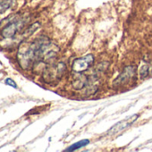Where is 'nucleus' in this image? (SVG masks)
Returning a JSON list of instances; mask_svg holds the SVG:
<instances>
[{
	"label": "nucleus",
	"instance_id": "obj_1",
	"mask_svg": "<svg viewBox=\"0 0 152 152\" xmlns=\"http://www.w3.org/2000/svg\"><path fill=\"white\" fill-rule=\"evenodd\" d=\"M56 51L51 48V42L46 37L35 39L33 42H23L20 45L17 58L22 68L29 69L40 61H52Z\"/></svg>",
	"mask_w": 152,
	"mask_h": 152
},
{
	"label": "nucleus",
	"instance_id": "obj_2",
	"mask_svg": "<svg viewBox=\"0 0 152 152\" xmlns=\"http://www.w3.org/2000/svg\"><path fill=\"white\" fill-rule=\"evenodd\" d=\"M65 70L66 66L63 63H59L56 64H53L46 68L43 73V77L47 83H54L61 79Z\"/></svg>",
	"mask_w": 152,
	"mask_h": 152
},
{
	"label": "nucleus",
	"instance_id": "obj_3",
	"mask_svg": "<svg viewBox=\"0 0 152 152\" xmlns=\"http://www.w3.org/2000/svg\"><path fill=\"white\" fill-rule=\"evenodd\" d=\"M94 63V56L93 55L90 54L83 57L75 59L72 64V69L75 72H83L89 69Z\"/></svg>",
	"mask_w": 152,
	"mask_h": 152
},
{
	"label": "nucleus",
	"instance_id": "obj_4",
	"mask_svg": "<svg viewBox=\"0 0 152 152\" xmlns=\"http://www.w3.org/2000/svg\"><path fill=\"white\" fill-rule=\"evenodd\" d=\"M24 18H16L10 23H8L2 31V36L4 38H12L14 37L16 32L22 29L25 23Z\"/></svg>",
	"mask_w": 152,
	"mask_h": 152
},
{
	"label": "nucleus",
	"instance_id": "obj_5",
	"mask_svg": "<svg viewBox=\"0 0 152 152\" xmlns=\"http://www.w3.org/2000/svg\"><path fill=\"white\" fill-rule=\"evenodd\" d=\"M135 73H136V69H135L134 66H127V67H125L124 72L114 81L113 87L117 88V87H120V86L125 84L127 82L131 81L134 77Z\"/></svg>",
	"mask_w": 152,
	"mask_h": 152
},
{
	"label": "nucleus",
	"instance_id": "obj_6",
	"mask_svg": "<svg viewBox=\"0 0 152 152\" xmlns=\"http://www.w3.org/2000/svg\"><path fill=\"white\" fill-rule=\"evenodd\" d=\"M139 115H132L131 116H128L126 118H124V120L118 122L117 124H115V125H113L107 132L108 134H116L119 133L120 132L127 129L128 127H130L137 119H138Z\"/></svg>",
	"mask_w": 152,
	"mask_h": 152
},
{
	"label": "nucleus",
	"instance_id": "obj_7",
	"mask_svg": "<svg viewBox=\"0 0 152 152\" xmlns=\"http://www.w3.org/2000/svg\"><path fill=\"white\" fill-rule=\"evenodd\" d=\"M15 4V0H0V15L4 14Z\"/></svg>",
	"mask_w": 152,
	"mask_h": 152
},
{
	"label": "nucleus",
	"instance_id": "obj_8",
	"mask_svg": "<svg viewBox=\"0 0 152 152\" xmlns=\"http://www.w3.org/2000/svg\"><path fill=\"white\" fill-rule=\"evenodd\" d=\"M89 142H90L89 140H80V141H78V142H76V143L72 144V146H70L68 148L65 149V151H73V150H76V149H79V148H83V147L88 145Z\"/></svg>",
	"mask_w": 152,
	"mask_h": 152
},
{
	"label": "nucleus",
	"instance_id": "obj_9",
	"mask_svg": "<svg viewBox=\"0 0 152 152\" xmlns=\"http://www.w3.org/2000/svg\"><path fill=\"white\" fill-rule=\"evenodd\" d=\"M140 76H141V78L147 77L148 74V67L147 65L142 66V68H141L140 71Z\"/></svg>",
	"mask_w": 152,
	"mask_h": 152
},
{
	"label": "nucleus",
	"instance_id": "obj_10",
	"mask_svg": "<svg viewBox=\"0 0 152 152\" xmlns=\"http://www.w3.org/2000/svg\"><path fill=\"white\" fill-rule=\"evenodd\" d=\"M5 83H6L7 85H8V86L13 87V88H17V84H16V83H15V81H13L11 78H7V79L6 80Z\"/></svg>",
	"mask_w": 152,
	"mask_h": 152
},
{
	"label": "nucleus",
	"instance_id": "obj_11",
	"mask_svg": "<svg viewBox=\"0 0 152 152\" xmlns=\"http://www.w3.org/2000/svg\"><path fill=\"white\" fill-rule=\"evenodd\" d=\"M151 73H152V72H151Z\"/></svg>",
	"mask_w": 152,
	"mask_h": 152
}]
</instances>
